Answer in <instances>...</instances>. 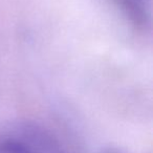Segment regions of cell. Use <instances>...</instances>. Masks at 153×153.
I'll return each mask as SVG.
<instances>
[{"label": "cell", "mask_w": 153, "mask_h": 153, "mask_svg": "<svg viewBox=\"0 0 153 153\" xmlns=\"http://www.w3.org/2000/svg\"><path fill=\"white\" fill-rule=\"evenodd\" d=\"M0 153H66L61 143L45 128L20 123L0 133Z\"/></svg>", "instance_id": "6da1fadb"}, {"label": "cell", "mask_w": 153, "mask_h": 153, "mask_svg": "<svg viewBox=\"0 0 153 153\" xmlns=\"http://www.w3.org/2000/svg\"><path fill=\"white\" fill-rule=\"evenodd\" d=\"M127 15L140 26L149 25L151 20V0H121Z\"/></svg>", "instance_id": "7a4b0ae2"}, {"label": "cell", "mask_w": 153, "mask_h": 153, "mask_svg": "<svg viewBox=\"0 0 153 153\" xmlns=\"http://www.w3.org/2000/svg\"><path fill=\"white\" fill-rule=\"evenodd\" d=\"M99 153H128L126 150L120 147H107L100 151Z\"/></svg>", "instance_id": "3957f363"}]
</instances>
